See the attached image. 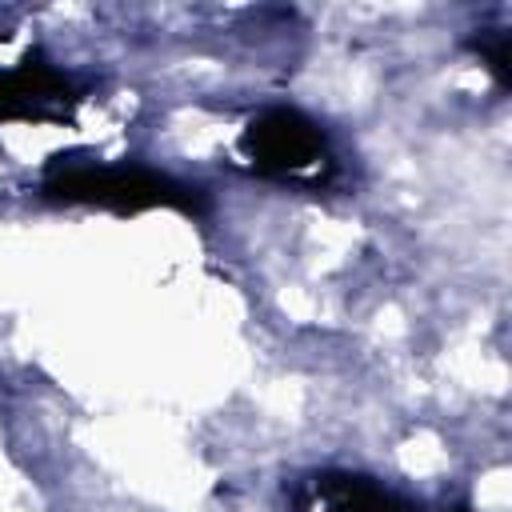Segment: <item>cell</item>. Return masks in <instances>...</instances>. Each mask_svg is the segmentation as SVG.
I'll list each match as a JSON object with an SVG mask.
<instances>
[{"instance_id":"cell-1","label":"cell","mask_w":512,"mask_h":512,"mask_svg":"<svg viewBox=\"0 0 512 512\" xmlns=\"http://www.w3.org/2000/svg\"><path fill=\"white\" fill-rule=\"evenodd\" d=\"M44 192L64 204H96L112 212H144V208L200 212L204 208L200 188L140 164H68L44 180Z\"/></svg>"},{"instance_id":"cell-2","label":"cell","mask_w":512,"mask_h":512,"mask_svg":"<svg viewBox=\"0 0 512 512\" xmlns=\"http://www.w3.org/2000/svg\"><path fill=\"white\" fill-rule=\"evenodd\" d=\"M240 148L260 176H276V180H300L308 172H320V164H328L324 132L296 108L260 112L244 128Z\"/></svg>"},{"instance_id":"cell-3","label":"cell","mask_w":512,"mask_h":512,"mask_svg":"<svg viewBox=\"0 0 512 512\" xmlns=\"http://www.w3.org/2000/svg\"><path fill=\"white\" fill-rule=\"evenodd\" d=\"M64 96H68L64 76H56L44 64L28 60L12 72H0V120H8V116H44Z\"/></svg>"},{"instance_id":"cell-4","label":"cell","mask_w":512,"mask_h":512,"mask_svg":"<svg viewBox=\"0 0 512 512\" xmlns=\"http://www.w3.org/2000/svg\"><path fill=\"white\" fill-rule=\"evenodd\" d=\"M316 492L328 512H416L408 500L372 484L368 476H320Z\"/></svg>"},{"instance_id":"cell-5","label":"cell","mask_w":512,"mask_h":512,"mask_svg":"<svg viewBox=\"0 0 512 512\" xmlns=\"http://www.w3.org/2000/svg\"><path fill=\"white\" fill-rule=\"evenodd\" d=\"M472 48L484 56V64L492 68V76L500 80V84H508V32H480L476 40H472Z\"/></svg>"}]
</instances>
